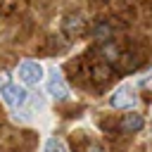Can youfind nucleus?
<instances>
[{"label": "nucleus", "instance_id": "10", "mask_svg": "<svg viewBox=\"0 0 152 152\" xmlns=\"http://www.w3.org/2000/svg\"><path fill=\"white\" fill-rule=\"evenodd\" d=\"M86 152H104V147H102V145H90Z\"/></svg>", "mask_w": 152, "mask_h": 152}, {"label": "nucleus", "instance_id": "4", "mask_svg": "<svg viewBox=\"0 0 152 152\" xmlns=\"http://www.w3.org/2000/svg\"><path fill=\"white\" fill-rule=\"evenodd\" d=\"M48 93L59 102L69 100V86H66V81H64L59 69H50V74H48Z\"/></svg>", "mask_w": 152, "mask_h": 152}, {"label": "nucleus", "instance_id": "6", "mask_svg": "<svg viewBox=\"0 0 152 152\" xmlns=\"http://www.w3.org/2000/svg\"><path fill=\"white\" fill-rule=\"evenodd\" d=\"M116 126H119L121 133H138V131H142L145 119H142V114H138V112H128V114H124V116L119 119Z\"/></svg>", "mask_w": 152, "mask_h": 152}, {"label": "nucleus", "instance_id": "7", "mask_svg": "<svg viewBox=\"0 0 152 152\" xmlns=\"http://www.w3.org/2000/svg\"><path fill=\"white\" fill-rule=\"evenodd\" d=\"M121 48L114 43V40H104L102 45H100V57H102V62L104 64H119V59H121Z\"/></svg>", "mask_w": 152, "mask_h": 152}, {"label": "nucleus", "instance_id": "1", "mask_svg": "<svg viewBox=\"0 0 152 152\" xmlns=\"http://www.w3.org/2000/svg\"><path fill=\"white\" fill-rule=\"evenodd\" d=\"M0 97H2V102H5L7 107H12V109H19V107H24V104L28 102V93H26V88L19 86V83H7L5 88H0Z\"/></svg>", "mask_w": 152, "mask_h": 152}, {"label": "nucleus", "instance_id": "5", "mask_svg": "<svg viewBox=\"0 0 152 152\" xmlns=\"http://www.w3.org/2000/svg\"><path fill=\"white\" fill-rule=\"evenodd\" d=\"M62 33L66 38H78L86 33V19L81 14H66L62 21Z\"/></svg>", "mask_w": 152, "mask_h": 152}, {"label": "nucleus", "instance_id": "2", "mask_svg": "<svg viewBox=\"0 0 152 152\" xmlns=\"http://www.w3.org/2000/svg\"><path fill=\"white\" fill-rule=\"evenodd\" d=\"M17 76H19L21 86H38L40 78H43V66H40V62L26 59L17 66Z\"/></svg>", "mask_w": 152, "mask_h": 152}, {"label": "nucleus", "instance_id": "8", "mask_svg": "<svg viewBox=\"0 0 152 152\" xmlns=\"http://www.w3.org/2000/svg\"><path fill=\"white\" fill-rule=\"evenodd\" d=\"M114 36V24H109V21H104V19H100V21H95V26H93V38L95 40H109Z\"/></svg>", "mask_w": 152, "mask_h": 152}, {"label": "nucleus", "instance_id": "3", "mask_svg": "<svg viewBox=\"0 0 152 152\" xmlns=\"http://www.w3.org/2000/svg\"><path fill=\"white\" fill-rule=\"evenodd\" d=\"M135 102H138V95H135L133 86H119L109 97V104L114 109H133Z\"/></svg>", "mask_w": 152, "mask_h": 152}, {"label": "nucleus", "instance_id": "9", "mask_svg": "<svg viewBox=\"0 0 152 152\" xmlns=\"http://www.w3.org/2000/svg\"><path fill=\"white\" fill-rule=\"evenodd\" d=\"M43 152H69V150H66V145H64V140H62V138L52 135V138H48V140H45Z\"/></svg>", "mask_w": 152, "mask_h": 152}]
</instances>
